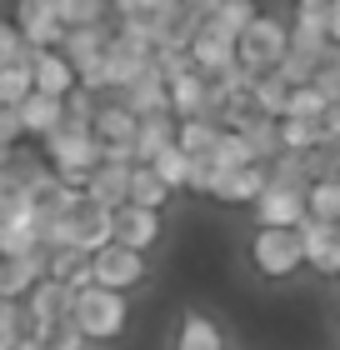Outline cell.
Wrapping results in <instances>:
<instances>
[{"instance_id":"1","label":"cell","mask_w":340,"mask_h":350,"mask_svg":"<svg viewBox=\"0 0 340 350\" xmlns=\"http://www.w3.org/2000/svg\"><path fill=\"white\" fill-rule=\"evenodd\" d=\"M70 321L80 325V336L90 345H116V340H125V330H131V295L86 285V291H75Z\"/></svg>"},{"instance_id":"2","label":"cell","mask_w":340,"mask_h":350,"mask_svg":"<svg viewBox=\"0 0 340 350\" xmlns=\"http://www.w3.org/2000/svg\"><path fill=\"white\" fill-rule=\"evenodd\" d=\"M246 260L261 280L280 285V280H296L305 270V250H300V230H250V245H246Z\"/></svg>"},{"instance_id":"3","label":"cell","mask_w":340,"mask_h":350,"mask_svg":"<svg viewBox=\"0 0 340 350\" xmlns=\"http://www.w3.org/2000/svg\"><path fill=\"white\" fill-rule=\"evenodd\" d=\"M285 51H290V25L280 21V15H255V21L246 25V36L235 40V66L250 75H270L275 66L285 60Z\"/></svg>"},{"instance_id":"4","label":"cell","mask_w":340,"mask_h":350,"mask_svg":"<svg viewBox=\"0 0 340 350\" xmlns=\"http://www.w3.org/2000/svg\"><path fill=\"white\" fill-rule=\"evenodd\" d=\"M90 280L101 285V291H116V295H135L145 280H151V260L140 256V250H125V245H101L90 256Z\"/></svg>"},{"instance_id":"5","label":"cell","mask_w":340,"mask_h":350,"mask_svg":"<svg viewBox=\"0 0 340 350\" xmlns=\"http://www.w3.org/2000/svg\"><path fill=\"white\" fill-rule=\"evenodd\" d=\"M160 235H166V215H160V211H140V205H120V211H110V241L125 245V250L151 256V250L160 245Z\"/></svg>"},{"instance_id":"6","label":"cell","mask_w":340,"mask_h":350,"mask_svg":"<svg viewBox=\"0 0 340 350\" xmlns=\"http://www.w3.org/2000/svg\"><path fill=\"white\" fill-rule=\"evenodd\" d=\"M250 220L261 230H300L305 226V190H290V185H265L261 200L250 205Z\"/></svg>"},{"instance_id":"7","label":"cell","mask_w":340,"mask_h":350,"mask_svg":"<svg viewBox=\"0 0 340 350\" xmlns=\"http://www.w3.org/2000/svg\"><path fill=\"white\" fill-rule=\"evenodd\" d=\"M60 226H66V245H80L86 256H95L101 245H110V211H101L90 196H75L70 211L60 215Z\"/></svg>"},{"instance_id":"8","label":"cell","mask_w":340,"mask_h":350,"mask_svg":"<svg viewBox=\"0 0 340 350\" xmlns=\"http://www.w3.org/2000/svg\"><path fill=\"white\" fill-rule=\"evenodd\" d=\"M10 21L25 36L30 51H60V40H66V25H60V15H55L51 0H15Z\"/></svg>"},{"instance_id":"9","label":"cell","mask_w":340,"mask_h":350,"mask_svg":"<svg viewBox=\"0 0 340 350\" xmlns=\"http://www.w3.org/2000/svg\"><path fill=\"white\" fill-rule=\"evenodd\" d=\"M70 306H75V291L60 280H36L30 285V295L21 300L25 310V330H40V325H55V321H70Z\"/></svg>"},{"instance_id":"10","label":"cell","mask_w":340,"mask_h":350,"mask_svg":"<svg viewBox=\"0 0 340 350\" xmlns=\"http://www.w3.org/2000/svg\"><path fill=\"white\" fill-rule=\"evenodd\" d=\"M270 185V165H240V170H220L210 180V196L215 205H255L261 190Z\"/></svg>"},{"instance_id":"11","label":"cell","mask_w":340,"mask_h":350,"mask_svg":"<svg viewBox=\"0 0 340 350\" xmlns=\"http://www.w3.org/2000/svg\"><path fill=\"white\" fill-rule=\"evenodd\" d=\"M300 250H305V265H311L315 275H326V280L340 275V226L305 220L300 226Z\"/></svg>"},{"instance_id":"12","label":"cell","mask_w":340,"mask_h":350,"mask_svg":"<svg viewBox=\"0 0 340 350\" xmlns=\"http://www.w3.org/2000/svg\"><path fill=\"white\" fill-rule=\"evenodd\" d=\"M40 245V215L25 200H15L10 211H0V256H30Z\"/></svg>"},{"instance_id":"13","label":"cell","mask_w":340,"mask_h":350,"mask_svg":"<svg viewBox=\"0 0 340 350\" xmlns=\"http://www.w3.org/2000/svg\"><path fill=\"white\" fill-rule=\"evenodd\" d=\"M15 120H21V140H51L60 125H66V100H51V95L30 90L21 105H15Z\"/></svg>"},{"instance_id":"14","label":"cell","mask_w":340,"mask_h":350,"mask_svg":"<svg viewBox=\"0 0 340 350\" xmlns=\"http://www.w3.org/2000/svg\"><path fill=\"white\" fill-rule=\"evenodd\" d=\"M116 100L131 110L135 120H145V116H170V85H166V75L155 70V60H151V70L140 75V81H131Z\"/></svg>"},{"instance_id":"15","label":"cell","mask_w":340,"mask_h":350,"mask_svg":"<svg viewBox=\"0 0 340 350\" xmlns=\"http://www.w3.org/2000/svg\"><path fill=\"white\" fill-rule=\"evenodd\" d=\"M30 85H36V95L66 100L75 90V66L60 51H30Z\"/></svg>"},{"instance_id":"16","label":"cell","mask_w":340,"mask_h":350,"mask_svg":"<svg viewBox=\"0 0 340 350\" xmlns=\"http://www.w3.org/2000/svg\"><path fill=\"white\" fill-rule=\"evenodd\" d=\"M190 66H196L205 81H215V75L235 70V40H225L220 30L200 25V30H196V40H190Z\"/></svg>"},{"instance_id":"17","label":"cell","mask_w":340,"mask_h":350,"mask_svg":"<svg viewBox=\"0 0 340 350\" xmlns=\"http://www.w3.org/2000/svg\"><path fill=\"white\" fill-rule=\"evenodd\" d=\"M36 280H45V250H30V256H0V300H25Z\"/></svg>"},{"instance_id":"18","label":"cell","mask_w":340,"mask_h":350,"mask_svg":"<svg viewBox=\"0 0 340 350\" xmlns=\"http://www.w3.org/2000/svg\"><path fill=\"white\" fill-rule=\"evenodd\" d=\"M170 85V116L175 120H196V116H210V81L200 70H185V75H175Z\"/></svg>"},{"instance_id":"19","label":"cell","mask_w":340,"mask_h":350,"mask_svg":"<svg viewBox=\"0 0 340 350\" xmlns=\"http://www.w3.org/2000/svg\"><path fill=\"white\" fill-rule=\"evenodd\" d=\"M86 196L101 205V211H120L125 196H131V165H116V161H101L90 170V185Z\"/></svg>"},{"instance_id":"20","label":"cell","mask_w":340,"mask_h":350,"mask_svg":"<svg viewBox=\"0 0 340 350\" xmlns=\"http://www.w3.org/2000/svg\"><path fill=\"white\" fill-rule=\"evenodd\" d=\"M170 350H225V330L210 321L205 310H185L181 321H175Z\"/></svg>"},{"instance_id":"21","label":"cell","mask_w":340,"mask_h":350,"mask_svg":"<svg viewBox=\"0 0 340 350\" xmlns=\"http://www.w3.org/2000/svg\"><path fill=\"white\" fill-rule=\"evenodd\" d=\"M45 275L60 280V285H70V291H86L90 280V256L80 245H55V250H45Z\"/></svg>"},{"instance_id":"22","label":"cell","mask_w":340,"mask_h":350,"mask_svg":"<svg viewBox=\"0 0 340 350\" xmlns=\"http://www.w3.org/2000/svg\"><path fill=\"white\" fill-rule=\"evenodd\" d=\"M285 25H290V51H300V55H315V60H330L326 15H315V10H296Z\"/></svg>"},{"instance_id":"23","label":"cell","mask_w":340,"mask_h":350,"mask_svg":"<svg viewBox=\"0 0 340 350\" xmlns=\"http://www.w3.org/2000/svg\"><path fill=\"white\" fill-rule=\"evenodd\" d=\"M105 45H110V25H75V30H66V40H60V55L80 70V66H90V60H101Z\"/></svg>"},{"instance_id":"24","label":"cell","mask_w":340,"mask_h":350,"mask_svg":"<svg viewBox=\"0 0 340 350\" xmlns=\"http://www.w3.org/2000/svg\"><path fill=\"white\" fill-rule=\"evenodd\" d=\"M175 116H145L135 125V165H151L160 150H170L175 146Z\"/></svg>"},{"instance_id":"25","label":"cell","mask_w":340,"mask_h":350,"mask_svg":"<svg viewBox=\"0 0 340 350\" xmlns=\"http://www.w3.org/2000/svg\"><path fill=\"white\" fill-rule=\"evenodd\" d=\"M170 196H175V190L160 180L151 165H131V196H125V205H140V211H160V215H166Z\"/></svg>"},{"instance_id":"26","label":"cell","mask_w":340,"mask_h":350,"mask_svg":"<svg viewBox=\"0 0 340 350\" xmlns=\"http://www.w3.org/2000/svg\"><path fill=\"white\" fill-rule=\"evenodd\" d=\"M305 220L340 226V175H320V180L305 185Z\"/></svg>"},{"instance_id":"27","label":"cell","mask_w":340,"mask_h":350,"mask_svg":"<svg viewBox=\"0 0 340 350\" xmlns=\"http://www.w3.org/2000/svg\"><path fill=\"white\" fill-rule=\"evenodd\" d=\"M280 150L305 155V150H330L326 120H280Z\"/></svg>"},{"instance_id":"28","label":"cell","mask_w":340,"mask_h":350,"mask_svg":"<svg viewBox=\"0 0 340 350\" xmlns=\"http://www.w3.org/2000/svg\"><path fill=\"white\" fill-rule=\"evenodd\" d=\"M255 15H261V5H255V0H220V5L205 15V25H210V30H220L225 40H240Z\"/></svg>"},{"instance_id":"29","label":"cell","mask_w":340,"mask_h":350,"mask_svg":"<svg viewBox=\"0 0 340 350\" xmlns=\"http://www.w3.org/2000/svg\"><path fill=\"white\" fill-rule=\"evenodd\" d=\"M215 140H220V125L210 120V116H196V120H181V125H175V146H181L190 161H205V155L215 150Z\"/></svg>"},{"instance_id":"30","label":"cell","mask_w":340,"mask_h":350,"mask_svg":"<svg viewBox=\"0 0 340 350\" xmlns=\"http://www.w3.org/2000/svg\"><path fill=\"white\" fill-rule=\"evenodd\" d=\"M205 161L215 165V175H220V170H240V165H261V161H255V150H250V140L240 135V131H220L215 150H210Z\"/></svg>"},{"instance_id":"31","label":"cell","mask_w":340,"mask_h":350,"mask_svg":"<svg viewBox=\"0 0 340 350\" xmlns=\"http://www.w3.org/2000/svg\"><path fill=\"white\" fill-rule=\"evenodd\" d=\"M250 100H255V110L261 116H270V120H285V100H290V85L280 81V75H255L250 81Z\"/></svg>"},{"instance_id":"32","label":"cell","mask_w":340,"mask_h":350,"mask_svg":"<svg viewBox=\"0 0 340 350\" xmlns=\"http://www.w3.org/2000/svg\"><path fill=\"white\" fill-rule=\"evenodd\" d=\"M240 135L250 140V150H255V161H261V165H270L275 155H280V120L255 116V120H246V125H240Z\"/></svg>"},{"instance_id":"33","label":"cell","mask_w":340,"mask_h":350,"mask_svg":"<svg viewBox=\"0 0 340 350\" xmlns=\"http://www.w3.org/2000/svg\"><path fill=\"white\" fill-rule=\"evenodd\" d=\"M330 116V100L320 95L315 85H296L285 100V120H326Z\"/></svg>"},{"instance_id":"34","label":"cell","mask_w":340,"mask_h":350,"mask_svg":"<svg viewBox=\"0 0 340 350\" xmlns=\"http://www.w3.org/2000/svg\"><path fill=\"white\" fill-rule=\"evenodd\" d=\"M151 170L166 180L170 190H190V155L181 150V146H170V150H160L155 161H151Z\"/></svg>"},{"instance_id":"35","label":"cell","mask_w":340,"mask_h":350,"mask_svg":"<svg viewBox=\"0 0 340 350\" xmlns=\"http://www.w3.org/2000/svg\"><path fill=\"white\" fill-rule=\"evenodd\" d=\"M25 336H36L45 350H90V340L80 336L75 321H55V325H40V330H25Z\"/></svg>"},{"instance_id":"36","label":"cell","mask_w":340,"mask_h":350,"mask_svg":"<svg viewBox=\"0 0 340 350\" xmlns=\"http://www.w3.org/2000/svg\"><path fill=\"white\" fill-rule=\"evenodd\" d=\"M30 90V66H0V110H15Z\"/></svg>"},{"instance_id":"37","label":"cell","mask_w":340,"mask_h":350,"mask_svg":"<svg viewBox=\"0 0 340 350\" xmlns=\"http://www.w3.org/2000/svg\"><path fill=\"white\" fill-rule=\"evenodd\" d=\"M320 66H326V60H315V55H300V51H285V60L275 66V75H280V81H285L290 90H296V85H311Z\"/></svg>"},{"instance_id":"38","label":"cell","mask_w":340,"mask_h":350,"mask_svg":"<svg viewBox=\"0 0 340 350\" xmlns=\"http://www.w3.org/2000/svg\"><path fill=\"white\" fill-rule=\"evenodd\" d=\"M0 66H30V45L15 30V21H0Z\"/></svg>"},{"instance_id":"39","label":"cell","mask_w":340,"mask_h":350,"mask_svg":"<svg viewBox=\"0 0 340 350\" xmlns=\"http://www.w3.org/2000/svg\"><path fill=\"white\" fill-rule=\"evenodd\" d=\"M95 110H101V100H95L90 90H70L66 95V125H75V131H90V120H95Z\"/></svg>"},{"instance_id":"40","label":"cell","mask_w":340,"mask_h":350,"mask_svg":"<svg viewBox=\"0 0 340 350\" xmlns=\"http://www.w3.org/2000/svg\"><path fill=\"white\" fill-rule=\"evenodd\" d=\"M311 85H315L320 95H326L330 105H340V55H335V51H330V60H326V66L315 70V81H311Z\"/></svg>"},{"instance_id":"41","label":"cell","mask_w":340,"mask_h":350,"mask_svg":"<svg viewBox=\"0 0 340 350\" xmlns=\"http://www.w3.org/2000/svg\"><path fill=\"white\" fill-rule=\"evenodd\" d=\"M25 336V310L21 300H0V340H21Z\"/></svg>"},{"instance_id":"42","label":"cell","mask_w":340,"mask_h":350,"mask_svg":"<svg viewBox=\"0 0 340 350\" xmlns=\"http://www.w3.org/2000/svg\"><path fill=\"white\" fill-rule=\"evenodd\" d=\"M151 0H110V21H145Z\"/></svg>"},{"instance_id":"43","label":"cell","mask_w":340,"mask_h":350,"mask_svg":"<svg viewBox=\"0 0 340 350\" xmlns=\"http://www.w3.org/2000/svg\"><path fill=\"white\" fill-rule=\"evenodd\" d=\"M326 36H330V51H340V0L326 10Z\"/></svg>"},{"instance_id":"44","label":"cell","mask_w":340,"mask_h":350,"mask_svg":"<svg viewBox=\"0 0 340 350\" xmlns=\"http://www.w3.org/2000/svg\"><path fill=\"white\" fill-rule=\"evenodd\" d=\"M181 5H185V10H196V15H200V21H205V15H210V10H215V5H220V0H181Z\"/></svg>"},{"instance_id":"45","label":"cell","mask_w":340,"mask_h":350,"mask_svg":"<svg viewBox=\"0 0 340 350\" xmlns=\"http://www.w3.org/2000/svg\"><path fill=\"white\" fill-rule=\"evenodd\" d=\"M335 5V0H296V10H315V15H326Z\"/></svg>"},{"instance_id":"46","label":"cell","mask_w":340,"mask_h":350,"mask_svg":"<svg viewBox=\"0 0 340 350\" xmlns=\"http://www.w3.org/2000/svg\"><path fill=\"white\" fill-rule=\"evenodd\" d=\"M326 131H330V146L340 140V105H330V116H326Z\"/></svg>"},{"instance_id":"47","label":"cell","mask_w":340,"mask_h":350,"mask_svg":"<svg viewBox=\"0 0 340 350\" xmlns=\"http://www.w3.org/2000/svg\"><path fill=\"white\" fill-rule=\"evenodd\" d=\"M10 350H45V345H40V340H36V336H21V340H15V345H10Z\"/></svg>"},{"instance_id":"48","label":"cell","mask_w":340,"mask_h":350,"mask_svg":"<svg viewBox=\"0 0 340 350\" xmlns=\"http://www.w3.org/2000/svg\"><path fill=\"white\" fill-rule=\"evenodd\" d=\"M330 155H335V170H340V140H335V146H330Z\"/></svg>"},{"instance_id":"49","label":"cell","mask_w":340,"mask_h":350,"mask_svg":"<svg viewBox=\"0 0 340 350\" xmlns=\"http://www.w3.org/2000/svg\"><path fill=\"white\" fill-rule=\"evenodd\" d=\"M335 55H340V51H335Z\"/></svg>"}]
</instances>
